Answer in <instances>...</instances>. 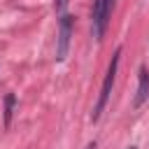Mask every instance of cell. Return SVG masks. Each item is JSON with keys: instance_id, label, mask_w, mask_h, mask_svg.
<instances>
[{"instance_id": "obj_1", "label": "cell", "mask_w": 149, "mask_h": 149, "mask_svg": "<svg viewBox=\"0 0 149 149\" xmlns=\"http://www.w3.org/2000/svg\"><path fill=\"white\" fill-rule=\"evenodd\" d=\"M119 61H121V47L114 51V56H112V61H109V68H107V74H105V81H102L100 95H98L95 107H93V114H91V119H93V121H98V119H100V114L105 112V105H107V100H109V95H112V86H114V77H116Z\"/></svg>"}, {"instance_id": "obj_2", "label": "cell", "mask_w": 149, "mask_h": 149, "mask_svg": "<svg viewBox=\"0 0 149 149\" xmlns=\"http://www.w3.org/2000/svg\"><path fill=\"white\" fill-rule=\"evenodd\" d=\"M72 26H74V16L63 14L61 23H58V40H56V61H65L68 51H70V37H72Z\"/></svg>"}, {"instance_id": "obj_3", "label": "cell", "mask_w": 149, "mask_h": 149, "mask_svg": "<svg viewBox=\"0 0 149 149\" xmlns=\"http://www.w3.org/2000/svg\"><path fill=\"white\" fill-rule=\"evenodd\" d=\"M149 98V72L147 68H140V81H137V93L133 98V107H142Z\"/></svg>"}, {"instance_id": "obj_4", "label": "cell", "mask_w": 149, "mask_h": 149, "mask_svg": "<svg viewBox=\"0 0 149 149\" xmlns=\"http://www.w3.org/2000/svg\"><path fill=\"white\" fill-rule=\"evenodd\" d=\"M14 102H16V95H14V93H7V98H5V126H9V121H12Z\"/></svg>"}, {"instance_id": "obj_5", "label": "cell", "mask_w": 149, "mask_h": 149, "mask_svg": "<svg viewBox=\"0 0 149 149\" xmlns=\"http://www.w3.org/2000/svg\"><path fill=\"white\" fill-rule=\"evenodd\" d=\"M68 2H70V0H54V7H56V12H58L61 16L65 14V9H68Z\"/></svg>"}, {"instance_id": "obj_6", "label": "cell", "mask_w": 149, "mask_h": 149, "mask_svg": "<svg viewBox=\"0 0 149 149\" xmlns=\"http://www.w3.org/2000/svg\"><path fill=\"white\" fill-rule=\"evenodd\" d=\"M86 149H95V144H88V147H86Z\"/></svg>"}, {"instance_id": "obj_7", "label": "cell", "mask_w": 149, "mask_h": 149, "mask_svg": "<svg viewBox=\"0 0 149 149\" xmlns=\"http://www.w3.org/2000/svg\"><path fill=\"white\" fill-rule=\"evenodd\" d=\"M128 149H135V147H128Z\"/></svg>"}]
</instances>
